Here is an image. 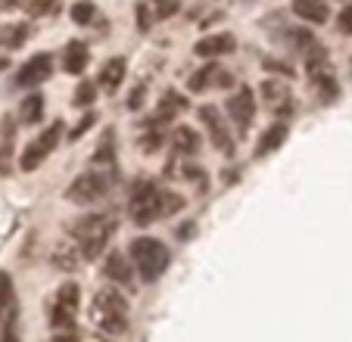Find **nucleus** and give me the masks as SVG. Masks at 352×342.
Wrapping results in <instances>:
<instances>
[{
    "label": "nucleus",
    "instance_id": "nucleus-1",
    "mask_svg": "<svg viewBox=\"0 0 352 342\" xmlns=\"http://www.w3.org/2000/svg\"><path fill=\"white\" fill-rule=\"evenodd\" d=\"M181 209H184V199H181L178 193L160 190V187L150 184V181L134 187L131 199H128V215H131V221L140 224V227L160 221V218L175 215V212H181Z\"/></svg>",
    "mask_w": 352,
    "mask_h": 342
},
{
    "label": "nucleus",
    "instance_id": "nucleus-2",
    "mask_svg": "<svg viewBox=\"0 0 352 342\" xmlns=\"http://www.w3.org/2000/svg\"><path fill=\"white\" fill-rule=\"evenodd\" d=\"M113 233H116V221L109 215H81L75 221H69V237L78 246L85 262H94V258L103 255Z\"/></svg>",
    "mask_w": 352,
    "mask_h": 342
},
{
    "label": "nucleus",
    "instance_id": "nucleus-3",
    "mask_svg": "<svg viewBox=\"0 0 352 342\" xmlns=\"http://www.w3.org/2000/svg\"><path fill=\"white\" fill-rule=\"evenodd\" d=\"M91 317L94 323H97L103 333L109 336H122L128 333V317H131V308H128V299L122 296L119 290H113V286H103V290L94 296L91 302Z\"/></svg>",
    "mask_w": 352,
    "mask_h": 342
},
{
    "label": "nucleus",
    "instance_id": "nucleus-4",
    "mask_svg": "<svg viewBox=\"0 0 352 342\" xmlns=\"http://www.w3.org/2000/svg\"><path fill=\"white\" fill-rule=\"evenodd\" d=\"M128 255H131L134 274H138L144 283L160 280V277L166 274L168 262H172L168 246L160 243V240H153V237H138L131 246H128Z\"/></svg>",
    "mask_w": 352,
    "mask_h": 342
},
{
    "label": "nucleus",
    "instance_id": "nucleus-5",
    "mask_svg": "<svg viewBox=\"0 0 352 342\" xmlns=\"http://www.w3.org/2000/svg\"><path fill=\"white\" fill-rule=\"evenodd\" d=\"M78 305H81L78 283L66 280L63 286H56L54 299H50V330H54V333H69V330H75Z\"/></svg>",
    "mask_w": 352,
    "mask_h": 342
},
{
    "label": "nucleus",
    "instance_id": "nucleus-6",
    "mask_svg": "<svg viewBox=\"0 0 352 342\" xmlns=\"http://www.w3.org/2000/svg\"><path fill=\"white\" fill-rule=\"evenodd\" d=\"M0 342H22L19 296L7 271H0Z\"/></svg>",
    "mask_w": 352,
    "mask_h": 342
},
{
    "label": "nucleus",
    "instance_id": "nucleus-7",
    "mask_svg": "<svg viewBox=\"0 0 352 342\" xmlns=\"http://www.w3.org/2000/svg\"><path fill=\"white\" fill-rule=\"evenodd\" d=\"M109 187H113V171L109 168H91L69 184L66 199L75 203V205H91V203H97V199L107 196Z\"/></svg>",
    "mask_w": 352,
    "mask_h": 342
},
{
    "label": "nucleus",
    "instance_id": "nucleus-8",
    "mask_svg": "<svg viewBox=\"0 0 352 342\" xmlns=\"http://www.w3.org/2000/svg\"><path fill=\"white\" fill-rule=\"evenodd\" d=\"M60 137H63V122H54L50 128H44V131L22 150V159H19L22 171H38L41 165H44V159L60 146Z\"/></svg>",
    "mask_w": 352,
    "mask_h": 342
},
{
    "label": "nucleus",
    "instance_id": "nucleus-9",
    "mask_svg": "<svg viewBox=\"0 0 352 342\" xmlns=\"http://www.w3.org/2000/svg\"><path fill=\"white\" fill-rule=\"evenodd\" d=\"M228 115H231V122L237 125L240 134L250 131V125H253V119H256V97L250 87H240V91L228 100Z\"/></svg>",
    "mask_w": 352,
    "mask_h": 342
},
{
    "label": "nucleus",
    "instance_id": "nucleus-10",
    "mask_svg": "<svg viewBox=\"0 0 352 342\" xmlns=\"http://www.w3.org/2000/svg\"><path fill=\"white\" fill-rule=\"evenodd\" d=\"M199 122H203V128L209 131V140H212L215 150L231 152L234 140H231V134H228V125H225V119H221V112L215 109V106H203V109H199Z\"/></svg>",
    "mask_w": 352,
    "mask_h": 342
},
{
    "label": "nucleus",
    "instance_id": "nucleus-11",
    "mask_svg": "<svg viewBox=\"0 0 352 342\" xmlns=\"http://www.w3.org/2000/svg\"><path fill=\"white\" fill-rule=\"evenodd\" d=\"M50 75H54V56H50V53H38V56H32V60L19 69L16 81H19L22 87H34V84H41V81H47Z\"/></svg>",
    "mask_w": 352,
    "mask_h": 342
},
{
    "label": "nucleus",
    "instance_id": "nucleus-12",
    "mask_svg": "<svg viewBox=\"0 0 352 342\" xmlns=\"http://www.w3.org/2000/svg\"><path fill=\"white\" fill-rule=\"evenodd\" d=\"M103 274H107L113 283H119V286H131L134 283V264L128 262L125 252H109L107 264H103Z\"/></svg>",
    "mask_w": 352,
    "mask_h": 342
},
{
    "label": "nucleus",
    "instance_id": "nucleus-13",
    "mask_svg": "<svg viewBox=\"0 0 352 342\" xmlns=\"http://www.w3.org/2000/svg\"><path fill=\"white\" fill-rule=\"evenodd\" d=\"M13 152H16V122L10 115H3V128H0V174H10Z\"/></svg>",
    "mask_w": 352,
    "mask_h": 342
},
{
    "label": "nucleus",
    "instance_id": "nucleus-14",
    "mask_svg": "<svg viewBox=\"0 0 352 342\" xmlns=\"http://www.w3.org/2000/svg\"><path fill=\"white\" fill-rule=\"evenodd\" d=\"M197 56L199 60H215V56H225V53L234 50V34H209V38H203L197 47Z\"/></svg>",
    "mask_w": 352,
    "mask_h": 342
},
{
    "label": "nucleus",
    "instance_id": "nucleus-15",
    "mask_svg": "<svg viewBox=\"0 0 352 342\" xmlns=\"http://www.w3.org/2000/svg\"><path fill=\"white\" fill-rule=\"evenodd\" d=\"M293 13L302 22H312V25H324L331 19V7L324 0H293Z\"/></svg>",
    "mask_w": 352,
    "mask_h": 342
},
{
    "label": "nucleus",
    "instance_id": "nucleus-16",
    "mask_svg": "<svg viewBox=\"0 0 352 342\" xmlns=\"http://www.w3.org/2000/svg\"><path fill=\"white\" fill-rule=\"evenodd\" d=\"M87 62H91V50H87V44H81V41H69L66 53H63V69H66L69 75H81L87 69Z\"/></svg>",
    "mask_w": 352,
    "mask_h": 342
},
{
    "label": "nucleus",
    "instance_id": "nucleus-17",
    "mask_svg": "<svg viewBox=\"0 0 352 342\" xmlns=\"http://www.w3.org/2000/svg\"><path fill=\"white\" fill-rule=\"evenodd\" d=\"M231 84V75L221 66H206L199 69L197 75H190V91H206V87H228Z\"/></svg>",
    "mask_w": 352,
    "mask_h": 342
},
{
    "label": "nucleus",
    "instance_id": "nucleus-18",
    "mask_svg": "<svg viewBox=\"0 0 352 342\" xmlns=\"http://www.w3.org/2000/svg\"><path fill=\"white\" fill-rule=\"evenodd\" d=\"M125 69H128V62L122 60V56H113L107 66L100 69V87H103L107 93H113L116 87L125 81Z\"/></svg>",
    "mask_w": 352,
    "mask_h": 342
},
{
    "label": "nucleus",
    "instance_id": "nucleus-19",
    "mask_svg": "<svg viewBox=\"0 0 352 342\" xmlns=\"http://www.w3.org/2000/svg\"><path fill=\"white\" fill-rule=\"evenodd\" d=\"M284 140H287V122H274V125L259 137L256 156H268V152H274L280 144H284Z\"/></svg>",
    "mask_w": 352,
    "mask_h": 342
},
{
    "label": "nucleus",
    "instance_id": "nucleus-20",
    "mask_svg": "<svg viewBox=\"0 0 352 342\" xmlns=\"http://www.w3.org/2000/svg\"><path fill=\"white\" fill-rule=\"evenodd\" d=\"M184 109H187V100L181 97V93L168 91L166 97L160 100V106H156V119H160V122H172V119H178Z\"/></svg>",
    "mask_w": 352,
    "mask_h": 342
},
{
    "label": "nucleus",
    "instance_id": "nucleus-21",
    "mask_svg": "<svg viewBox=\"0 0 352 342\" xmlns=\"http://www.w3.org/2000/svg\"><path fill=\"white\" fill-rule=\"evenodd\" d=\"M172 144L181 156H197L199 146H203V140H199V134L193 131V128H178V131L172 134Z\"/></svg>",
    "mask_w": 352,
    "mask_h": 342
},
{
    "label": "nucleus",
    "instance_id": "nucleus-22",
    "mask_svg": "<svg viewBox=\"0 0 352 342\" xmlns=\"http://www.w3.org/2000/svg\"><path fill=\"white\" fill-rule=\"evenodd\" d=\"M41 119H44V97H41V93H28L19 106V122H25V125H38Z\"/></svg>",
    "mask_w": 352,
    "mask_h": 342
},
{
    "label": "nucleus",
    "instance_id": "nucleus-23",
    "mask_svg": "<svg viewBox=\"0 0 352 342\" xmlns=\"http://www.w3.org/2000/svg\"><path fill=\"white\" fill-rule=\"evenodd\" d=\"M78 262H85V258H81V252H78V246L75 243H60L54 249V264L60 271H75L78 268Z\"/></svg>",
    "mask_w": 352,
    "mask_h": 342
},
{
    "label": "nucleus",
    "instance_id": "nucleus-24",
    "mask_svg": "<svg viewBox=\"0 0 352 342\" xmlns=\"http://www.w3.org/2000/svg\"><path fill=\"white\" fill-rule=\"evenodd\" d=\"M262 97H265V103L272 106V109H284V106L290 103V87L280 84V81H265V84H262Z\"/></svg>",
    "mask_w": 352,
    "mask_h": 342
},
{
    "label": "nucleus",
    "instance_id": "nucleus-25",
    "mask_svg": "<svg viewBox=\"0 0 352 342\" xmlns=\"http://www.w3.org/2000/svg\"><path fill=\"white\" fill-rule=\"evenodd\" d=\"M94 100H97V84H91V81H81V84L75 87L72 106H75V109H78V106H81V109H87Z\"/></svg>",
    "mask_w": 352,
    "mask_h": 342
},
{
    "label": "nucleus",
    "instance_id": "nucleus-26",
    "mask_svg": "<svg viewBox=\"0 0 352 342\" xmlns=\"http://www.w3.org/2000/svg\"><path fill=\"white\" fill-rule=\"evenodd\" d=\"M72 19L78 22V25H91V22L97 19V7L87 3V0H81V3H75L72 7Z\"/></svg>",
    "mask_w": 352,
    "mask_h": 342
},
{
    "label": "nucleus",
    "instance_id": "nucleus-27",
    "mask_svg": "<svg viewBox=\"0 0 352 342\" xmlns=\"http://www.w3.org/2000/svg\"><path fill=\"white\" fill-rule=\"evenodd\" d=\"M25 38H28V25H16V28H7V32H0V44L10 47V50H13V47H19Z\"/></svg>",
    "mask_w": 352,
    "mask_h": 342
},
{
    "label": "nucleus",
    "instance_id": "nucleus-28",
    "mask_svg": "<svg viewBox=\"0 0 352 342\" xmlns=\"http://www.w3.org/2000/svg\"><path fill=\"white\" fill-rule=\"evenodd\" d=\"M150 7H153V19H168V16L178 13L181 0H153Z\"/></svg>",
    "mask_w": 352,
    "mask_h": 342
},
{
    "label": "nucleus",
    "instance_id": "nucleus-29",
    "mask_svg": "<svg viewBox=\"0 0 352 342\" xmlns=\"http://www.w3.org/2000/svg\"><path fill=\"white\" fill-rule=\"evenodd\" d=\"M56 10H60V0H34L32 7H28V13L41 16V13H56Z\"/></svg>",
    "mask_w": 352,
    "mask_h": 342
},
{
    "label": "nucleus",
    "instance_id": "nucleus-30",
    "mask_svg": "<svg viewBox=\"0 0 352 342\" xmlns=\"http://www.w3.org/2000/svg\"><path fill=\"white\" fill-rule=\"evenodd\" d=\"M94 122H97V119H94V112H87L85 119H81V125H78V128H75V131H72V134H69V137H72V140L85 137V134H87V131H91V128H94Z\"/></svg>",
    "mask_w": 352,
    "mask_h": 342
},
{
    "label": "nucleus",
    "instance_id": "nucleus-31",
    "mask_svg": "<svg viewBox=\"0 0 352 342\" xmlns=\"http://www.w3.org/2000/svg\"><path fill=\"white\" fill-rule=\"evenodd\" d=\"M340 32L352 34V7H346L343 13H340Z\"/></svg>",
    "mask_w": 352,
    "mask_h": 342
},
{
    "label": "nucleus",
    "instance_id": "nucleus-32",
    "mask_svg": "<svg viewBox=\"0 0 352 342\" xmlns=\"http://www.w3.org/2000/svg\"><path fill=\"white\" fill-rule=\"evenodd\" d=\"M50 342H78V330H69V333H54Z\"/></svg>",
    "mask_w": 352,
    "mask_h": 342
},
{
    "label": "nucleus",
    "instance_id": "nucleus-33",
    "mask_svg": "<svg viewBox=\"0 0 352 342\" xmlns=\"http://www.w3.org/2000/svg\"><path fill=\"white\" fill-rule=\"evenodd\" d=\"M138 19H140V28H150V13H146V7H138Z\"/></svg>",
    "mask_w": 352,
    "mask_h": 342
},
{
    "label": "nucleus",
    "instance_id": "nucleus-34",
    "mask_svg": "<svg viewBox=\"0 0 352 342\" xmlns=\"http://www.w3.org/2000/svg\"><path fill=\"white\" fill-rule=\"evenodd\" d=\"M22 0H0V13H10V10H16Z\"/></svg>",
    "mask_w": 352,
    "mask_h": 342
},
{
    "label": "nucleus",
    "instance_id": "nucleus-35",
    "mask_svg": "<svg viewBox=\"0 0 352 342\" xmlns=\"http://www.w3.org/2000/svg\"><path fill=\"white\" fill-rule=\"evenodd\" d=\"M140 103H144V87H138V91H134V97H131V103H128V106H131V109H138Z\"/></svg>",
    "mask_w": 352,
    "mask_h": 342
}]
</instances>
